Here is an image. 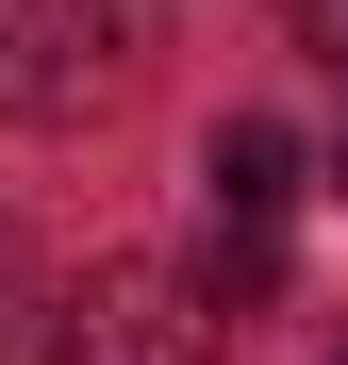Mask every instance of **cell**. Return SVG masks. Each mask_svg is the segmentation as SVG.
<instances>
[{
    "label": "cell",
    "instance_id": "obj_1",
    "mask_svg": "<svg viewBox=\"0 0 348 365\" xmlns=\"http://www.w3.org/2000/svg\"><path fill=\"white\" fill-rule=\"evenodd\" d=\"M199 299H216V316H232V299H265L282 282V216H299V133H282V116H232V133L199 150Z\"/></svg>",
    "mask_w": 348,
    "mask_h": 365
},
{
    "label": "cell",
    "instance_id": "obj_6",
    "mask_svg": "<svg viewBox=\"0 0 348 365\" xmlns=\"http://www.w3.org/2000/svg\"><path fill=\"white\" fill-rule=\"evenodd\" d=\"M332 182H348V166H332Z\"/></svg>",
    "mask_w": 348,
    "mask_h": 365
},
{
    "label": "cell",
    "instance_id": "obj_4",
    "mask_svg": "<svg viewBox=\"0 0 348 365\" xmlns=\"http://www.w3.org/2000/svg\"><path fill=\"white\" fill-rule=\"evenodd\" d=\"M282 17H299V50H332V67H348V0H282Z\"/></svg>",
    "mask_w": 348,
    "mask_h": 365
},
{
    "label": "cell",
    "instance_id": "obj_3",
    "mask_svg": "<svg viewBox=\"0 0 348 365\" xmlns=\"http://www.w3.org/2000/svg\"><path fill=\"white\" fill-rule=\"evenodd\" d=\"M116 83V0H0V116H83Z\"/></svg>",
    "mask_w": 348,
    "mask_h": 365
},
{
    "label": "cell",
    "instance_id": "obj_2",
    "mask_svg": "<svg viewBox=\"0 0 348 365\" xmlns=\"http://www.w3.org/2000/svg\"><path fill=\"white\" fill-rule=\"evenodd\" d=\"M50 365H232V316L183 266H100L67 316H50Z\"/></svg>",
    "mask_w": 348,
    "mask_h": 365
},
{
    "label": "cell",
    "instance_id": "obj_5",
    "mask_svg": "<svg viewBox=\"0 0 348 365\" xmlns=\"http://www.w3.org/2000/svg\"><path fill=\"white\" fill-rule=\"evenodd\" d=\"M17 282H33V266H17V232H0V316H17Z\"/></svg>",
    "mask_w": 348,
    "mask_h": 365
}]
</instances>
